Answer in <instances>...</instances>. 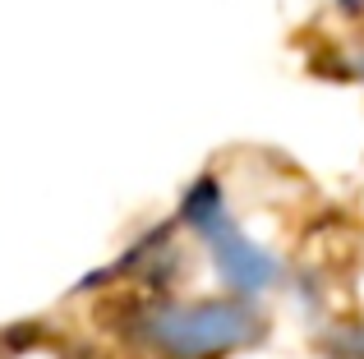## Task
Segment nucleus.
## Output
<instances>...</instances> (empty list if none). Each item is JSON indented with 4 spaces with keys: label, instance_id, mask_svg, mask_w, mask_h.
<instances>
[{
    "label": "nucleus",
    "instance_id": "obj_1",
    "mask_svg": "<svg viewBox=\"0 0 364 359\" xmlns=\"http://www.w3.org/2000/svg\"><path fill=\"white\" fill-rule=\"evenodd\" d=\"M263 323L245 299H194L152 304L139 318V336L161 359H222L258 341Z\"/></svg>",
    "mask_w": 364,
    "mask_h": 359
}]
</instances>
